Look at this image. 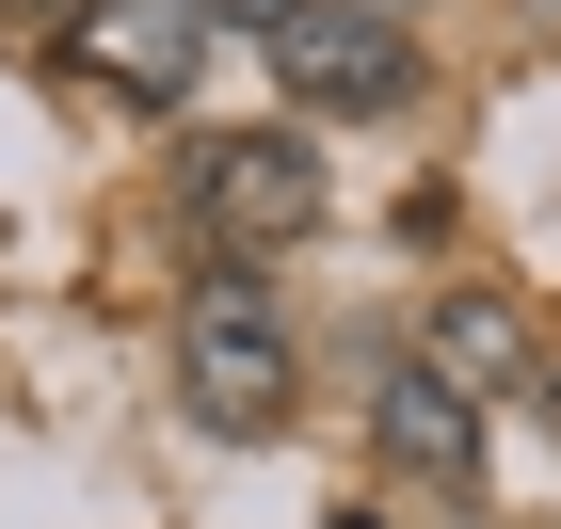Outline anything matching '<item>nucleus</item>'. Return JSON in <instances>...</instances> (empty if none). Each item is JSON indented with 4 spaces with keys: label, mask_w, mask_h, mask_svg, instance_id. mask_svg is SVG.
<instances>
[{
    "label": "nucleus",
    "mask_w": 561,
    "mask_h": 529,
    "mask_svg": "<svg viewBox=\"0 0 561 529\" xmlns=\"http://www.w3.org/2000/svg\"><path fill=\"white\" fill-rule=\"evenodd\" d=\"M546 417H561V369H546Z\"/></svg>",
    "instance_id": "10"
},
{
    "label": "nucleus",
    "mask_w": 561,
    "mask_h": 529,
    "mask_svg": "<svg viewBox=\"0 0 561 529\" xmlns=\"http://www.w3.org/2000/svg\"><path fill=\"white\" fill-rule=\"evenodd\" d=\"M417 369L449 401H481V386H546V353H529V306L514 289H449L433 306V337H417Z\"/></svg>",
    "instance_id": "4"
},
{
    "label": "nucleus",
    "mask_w": 561,
    "mask_h": 529,
    "mask_svg": "<svg viewBox=\"0 0 561 529\" xmlns=\"http://www.w3.org/2000/svg\"><path fill=\"white\" fill-rule=\"evenodd\" d=\"M546 16H561V0H546Z\"/></svg>",
    "instance_id": "12"
},
{
    "label": "nucleus",
    "mask_w": 561,
    "mask_h": 529,
    "mask_svg": "<svg viewBox=\"0 0 561 529\" xmlns=\"http://www.w3.org/2000/svg\"><path fill=\"white\" fill-rule=\"evenodd\" d=\"M176 209H193L209 273H257V257H289L321 225V161H305V129H209L176 161Z\"/></svg>",
    "instance_id": "2"
},
{
    "label": "nucleus",
    "mask_w": 561,
    "mask_h": 529,
    "mask_svg": "<svg viewBox=\"0 0 561 529\" xmlns=\"http://www.w3.org/2000/svg\"><path fill=\"white\" fill-rule=\"evenodd\" d=\"M369 434H386V465H433V482H481V401H449L417 369V353H401L386 386H369Z\"/></svg>",
    "instance_id": "6"
},
{
    "label": "nucleus",
    "mask_w": 561,
    "mask_h": 529,
    "mask_svg": "<svg viewBox=\"0 0 561 529\" xmlns=\"http://www.w3.org/2000/svg\"><path fill=\"white\" fill-rule=\"evenodd\" d=\"M81 65H96L113 96H145V113H176L209 48H193V16H176V0H113V16H81Z\"/></svg>",
    "instance_id": "5"
},
{
    "label": "nucleus",
    "mask_w": 561,
    "mask_h": 529,
    "mask_svg": "<svg viewBox=\"0 0 561 529\" xmlns=\"http://www.w3.org/2000/svg\"><path fill=\"white\" fill-rule=\"evenodd\" d=\"M65 16H81V0H0V33H65Z\"/></svg>",
    "instance_id": "8"
},
{
    "label": "nucleus",
    "mask_w": 561,
    "mask_h": 529,
    "mask_svg": "<svg viewBox=\"0 0 561 529\" xmlns=\"http://www.w3.org/2000/svg\"><path fill=\"white\" fill-rule=\"evenodd\" d=\"M176 401H193L209 434H289V401H305V321L273 306L257 273H193V289H176Z\"/></svg>",
    "instance_id": "1"
},
{
    "label": "nucleus",
    "mask_w": 561,
    "mask_h": 529,
    "mask_svg": "<svg viewBox=\"0 0 561 529\" xmlns=\"http://www.w3.org/2000/svg\"><path fill=\"white\" fill-rule=\"evenodd\" d=\"M273 81H289V113H401L417 96V33L386 0H305L273 33Z\"/></svg>",
    "instance_id": "3"
},
{
    "label": "nucleus",
    "mask_w": 561,
    "mask_h": 529,
    "mask_svg": "<svg viewBox=\"0 0 561 529\" xmlns=\"http://www.w3.org/2000/svg\"><path fill=\"white\" fill-rule=\"evenodd\" d=\"M386 16H417V0H386Z\"/></svg>",
    "instance_id": "11"
},
{
    "label": "nucleus",
    "mask_w": 561,
    "mask_h": 529,
    "mask_svg": "<svg viewBox=\"0 0 561 529\" xmlns=\"http://www.w3.org/2000/svg\"><path fill=\"white\" fill-rule=\"evenodd\" d=\"M337 529H386V514H337Z\"/></svg>",
    "instance_id": "9"
},
{
    "label": "nucleus",
    "mask_w": 561,
    "mask_h": 529,
    "mask_svg": "<svg viewBox=\"0 0 561 529\" xmlns=\"http://www.w3.org/2000/svg\"><path fill=\"white\" fill-rule=\"evenodd\" d=\"M176 16H193V33H257V48H273V33L305 16V0H176Z\"/></svg>",
    "instance_id": "7"
}]
</instances>
